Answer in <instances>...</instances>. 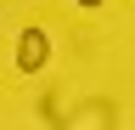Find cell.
I'll return each instance as SVG.
<instances>
[{
    "instance_id": "2",
    "label": "cell",
    "mask_w": 135,
    "mask_h": 130,
    "mask_svg": "<svg viewBox=\"0 0 135 130\" xmlns=\"http://www.w3.org/2000/svg\"><path fill=\"white\" fill-rule=\"evenodd\" d=\"M79 6H90V11H96V6H101V0H79Z\"/></svg>"
},
{
    "instance_id": "1",
    "label": "cell",
    "mask_w": 135,
    "mask_h": 130,
    "mask_svg": "<svg viewBox=\"0 0 135 130\" xmlns=\"http://www.w3.org/2000/svg\"><path fill=\"white\" fill-rule=\"evenodd\" d=\"M51 62V40H45V28H23L17 34V68L23 74H40Z\"/></svg>"
}]
</instances>
